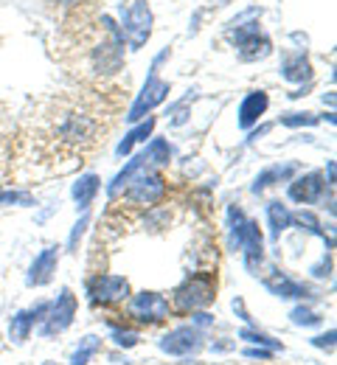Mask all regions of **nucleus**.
I'll list each match as a JSON object with an SVG mask.
<instances>
[{"label": "nucleus", "instance_id": "nucleus-1", "mask_svg": "<svg viewBox=\"0 0 337 365\" xmlns=\"http://www.w3.org/2000/svg\"><path fill=\"white\" fill-rule=\"evenodd\" d=\"M101 113L85 96H59L43 113V143L56 158H76L96 146Z\"/></svg>", "mask_w": 337, "mask_h": 365}, {"label": "nucleus", "instance_id": "nucleus-2", "mask_svg": "<svg viewBox=\"0 0 337 365\" xmlns=\"http://www.w3.org/2000/svg\"><path fill=\"white\" fill-rule=\"evenodd\" d=\"M228 220H231V239H234V245L244 253L247 270H259L261 267V259H264V242H261L259 225L253 220H247L239 208H231L228 211Z\"/></svg>", "mask_w": 337, "mask_h": 365}, {"label": "nucleus", "instance_id": "nucleus-3", "mask_svg": "<svg viewBox=\"0 0 337 365\" xmlns=\"http://www.w3.org/2000/svg\"><path fill=\"white\" fill-rule=\"evenodd\" d=\"M169 158H172L169 143H166V140H160V138H157V140H152L144 155H138L135 160H130V163L115 175V180L110 182V194L115 197L127 182L135 178V175H144V172H149V169H152V166H157V163H169Z\"/></svg>", "mask_w": 337, "mask_h": 365}, {"label": "nucleus", "instance_id": "nucleus-4", "mask_svg": "<svg viewBox=\"0 0 337 365\" xmlns=\"http://www.w3.org/2000/svg\"><path fill=\"white\" fill-rule=\"evenodd\" d=\"M217 295V284L211 275H192L175 289V309L177 312H197L208 307Z\"/></svg>", "mask_w": 337, "mask_h": 365}, {"label": "nucleus", "instance_id": "nucleus-5", "mask_svg": "<svg viewBox=\"0 0 337 365\" xmlns=\"http://www.w3.org/2000/svg\"><path fill=\"white\" fill-rule=\"evenodd\" d=\"M76 318V298H73V292L71 289H62L59 292V298L48 304V312H46V323H43V329H40V334L43 337H53V334H62L71 323Z\"/></svg>", "mask_w": 337, "mask_h": 365}, {"label": "nucleus", "instance_id": "nucleus-6", "mask_svg": "<svg viewBox=\"0 0 337 365\" xmlns=\"http://www.w3.org/2000/svg\"><path fill=\"white\" fill-rule=\"evenodd\" d=\"M152 34V11L144 0L133 3L124 14V37L133 48H141Z\"/></svg>", "mask_w": 337, "mask_h": 365}, {"label": "nucleus", "instance_id": "nucleus-7", "mask_svg": "<svg viewBox=\"0 0 337 365\" xmlns=\"http://www.w3.org/2000/svg\"><path fill=\"white\" fill-rule=\"evenodd\" d=\"M127 200L135 202V205H155L163 194H166V182L160 175H152V172H144V175H135L133 180L127 182Z\"/></svg>", "mask_w": 337, "mask_h": 365}, {"label": "nucleus", "instance_id": "nucleus-8", "mask_svg": "<svg viewBox=\"0 0 337 365\" xmlns=\"http://www.w3.org/2000/svg\"><path fill=\"white\" fill-rule=\"evenodd\" d=\"M88 295L93 304H118L130 295V284L121 275H96L88 281Z\"/></svg>", "mask_w": 337, "mask_h": 365}, {"label": "nucleus", "instance_id": "nucleus-9", "mask_svg": "<svg viewBox=\"0 0 337 365\" xmlns=\"http://www.w3.org/2000/svg\"><path fill=\"white\" fill-rule=\"evenodd\" d=\"M169 301L157 292H138L133 301H130V315L141 323H160V320L169 318Z\"/></svg>", "mask_w": 337, "mask_h": 365}, {"label": "nucleus", "instance_id": "nucleus-10", "mask_svg": "<svg viewBox=\"0 0 337 365\" xmlns=\"http://www.w3.org/2000/svg\"><path fill=\"white\" fill-rule=\"evenodd\" d=\"M166 93H169V85L157 79V62H155V68H152V73H149V79H146L144 91L135 98V104H133V110H130L127 118H130V121H141L149 110H155V107L166 98Z\"/></svg>", "mask_w": 337, "mask_h": 365}, {"label": "nucleus", "instance_id": "nucleus-11", "mask_svg": "<svg viewBox=\"0 0 337 365\" xmlns=\"http://www.w3.org/2000/svg\"><path fill=\"white\" fill-rule=\"evenodd\" d=\"M199 349V331L192 326H180L175 331H169L163 340H160V351L172 354V357H186Z\"/></svg>", "mask_w": 337, "mask_h": 365}, {"label": "nucleus", "instance_id": "nucleus-12", "mask_svg": "<svg viewBox=\"0 0 337 365\" xmlns=\"http://www.w3.org/2000/svg\"><path fill=\"white\" fill-rule=\"evenodd\" d=\"M321 194H323V178L318 172H309V175L289 182V200L292 202H304L306 205V202L321 200Z\"/></svg>", "mask_w": 337, "mask_h": 365}, {"label": "nucleus", "instance_id": "nucleus-13", "mask_svg": "<svg viewBox=\"0 0 337 365\" xmlns=\"http://www.w3.org/2000/svg\"><path fill=\"white\" fill-rule=\"evenodd\" d=\"M231 40L239 46L242 59H259V56H267L270 53V43L264 37H259L256 29H237L231 34Z\"/></svg>", "mask_w": 337, "mask_h": 365}, {"label": "nucleus", "instance_id": "nucleus-14", "mask_svg": "<svg viewBox=\"0 0 337 365\" xmlns=\"http://www.w3.org/2000/svg\"><path fill=\"white\" fill-rule=\"evenodd\" d=\"M46 312H48V304H40L37 309L17 312V315L11 318V323H9V337H11L14 343H26L28 334H31V329H34V323L46 318Z\"/></svg>", "mask_w": 337, "mask_h": 365}, {"label": "nucleus", "instance_id": "nucleus-15", "mask_svg": "<svg viewBox=\"0 0 337 365\" xmlns=\"http://www.w3.org/2000/svg\"><path fill=\"white\" fill-rule=\"evenodd\" d=\"M56 262H59V253H56V247H48V250H43L37 259H34V264H31V270H28V287H43V284H48L53 273H56Z\"/></svg>", "mask_w": 337, "mask_h": 365}, {"label": "nucleus", "instance_id": "nucleus-16", "mask_svg": "<svg viewBox=\"0 0 337 365\" xmlns=\"http://www.w3.org/2000/svg\"><path fill=\"white\" fill-rule=\"evenodd\" d=\"M261 281H264V287H267L273 295H279V298H301V295L306 292L301 284H295L292 278H287L279 267H267V273L261 275Z\"/></svg>", "mask_w": 337, "mask_h": 365}, {"label": "nucleus", "instance_id": "nucleus-17", "mask_svg": "<svg viewBox=\"0 0 337 365\" xmlns=\"http://www.w3.org/2000/svg\"><path fill=\"white\" fill-rule=\"evenodd\" d=\"M267 104H270V98H267V93L264 91H253L244 96V101H242L239 107V127H253L256 121H259V115H264V110H267Z\"/></svg>", "mask_w": 337, "mask_h": 365}, {"label": "nucleus", "instance_id": "nucleus-18", "mask_svg": "<svg viewBox=\"0 0 337 365\" xmlns=\"http://www.w3.org/2000/svg\"><path fill=\"white\" fill-rule=\"evenodd\" d=\"M281 73H284V79H287V82H306V79L312 76L309 62H306L304 56H289V59H284Z\"/></svg>", "mask_w": 337, "mask_h": 365}, {"label": "nucleus", "instance_id": "nucleus-19", "mask_svg": "<svg viewBox=\"0 0 337 365\" xmlns=\"http://www.w3.org/2000/svg\"><path fill=\"white\" fill-rule=\"evenodd\" d=\"M96 191H98V178L96 175H85L82 180L73 185V200H76L82 208H88V205L93 202Z\"/></svg>", "mask_w": 337, "mask_h": 365}, {"label": "nucleus", "instance_id": "nucleus-20", "mask_svg": "<svg viewBox=\"0 0 337 365\" xmlns=\"http://www.w3.org/2000/svg\"><path fill=\"white\" fill-rule=\"evenodd\" d=\"M267 220H270V228H273V236H276V239L281 236V230L292 225V214H289L281 202H270V205H267Z\"/></svg>", "mask_w": 337, "mask_h": 365}, {"label": "nucleus", "instance_id": "nucleus-21", "mask_svg": "<svg viewBox=\"0 0 337 365\" xmlns=\"http://www.w3.org/2000/svg\"><path fill=\"white\" fill-rule=\"evenodd\" d=\"M98 349H101V340H98V337H93V334H88V337L79 343V349L73 351L71 365H88V363H90V357L96 354Z\"/></svg>", "mask_w": 337, "mask_h": 365}, {"label": "nucleus", "instance_id": "nucleus-22", "mask_svg": "<svg viewBox=\"0 0 337 365\" xmlns=\"http://www.w3.org/2000/svg\"><path fill=\"white\" fill-rule=\"evenodd\" d=\"M152 130H155V118H146L141 127H135L130 135H127L124 140H121V143H118V155H127V152H130V149H133L138 140H144V138L149 135Z\"/></svg>", "mask_w": 337, "mask_h": 365}, {"label": "nucleus", "instance_id": "nucleus-23", "mask_svg": "<svg viewBox=\"0 0 337 365\" xmlns=\"http://www.w3.org/2000/svg\"><path fill=\"white\" fill-rule=\"evenodd\" d=\"M287 175H292V166H276V169H270V172H264V175L256 178L253 191L259 194V191H264L267 185H273V180H281V178H287Z\"/></svg>", "mask_w": 337, "mask_h": 365}, {"label": "nucleus", "instance_id": "nucleus-24", "mask_svg": "<svg viewBox=\"0 0 337 365\" xmlns=\"http://www.w3.org/2000/svg\"><path fill=\"white\" fill-rule=\"evenodd\" d=\"M242 340H250V343L267 346L270 351H279V349H281V343H276V340H270V337H264V334H256V331H242Z\"/></svg>", "mask_w": 337, "mask_h": 365}, {"label": "nucleus", "instance_id": "nucleus-25", "mask_svg": "<svg viewBox=\"0 0 337 365\" xmlns=\"http://www.w3.org/2000/svg\"><path fill=\"white\" fill-rule=\"evenodd\" d=\"M289 318L295 320L298 326H312V323H318V320H321L312 309H304V307H301V309H292V315H289Z\"/></svg>", "mask_w": 337, "mask_h": 365}, {"label": "nucleus", "instance_id": "nucleus-26", "mask_svg": "<svg viewBox=\"0 0 337 365\" xmlns=\"http://www.w3.org/2000/svg\"><path fill=\"white\" fill-rule=\"evenodd\" d=\"M113 337H115V343H118V346H124V349H133V346L138 343V334H135V331H121V329H113Z\"/></svg>", "mask_w": 337, "mask_h": 365}, {"label": "nucleus", "instance_id": "nucleus-27", "mask_svg": "<svg viewBox=\"0 0 337 365\" xmlns=\"http://www.w3.org/2000/svg\"><path fill=\"white\" fill-rule=\"evenodd\" d=\"M281 124H287V127H301V124H309V127H312V124H318V118H315V115H309V113H306V115L295 113V115H287V118H281Z\"/></svg>", "mask_w": 337, "mask_h": 365}, {"label": "nucleus", "instance_id": "nucleus-28", "mask_svg": "<svg viewBox=\"0 0 337 365\" xmlns=\"http://www.w3.org/2000/svg\"><path fill=\"white\" fill-rule=\"evenodd\" d=\"M318 349H335V331H329V334H323V337H315L312 340Z\"/></svg>", "mask_w": 337, "mask_h": 365}, {"label": "nucleus", "instance_id": "nucleus-29", "mask_svg": "<svg viewBox=\"0 0 337 365\" xmlns=\"http://www.w3.org/2000/svg\"><path fill=\"white\" fill-rule=\"evenodd\" d=\"M247 357H270V351H256V349H250Z\"/></svg>", "mask_w": 337, "mask_h": 365}, {"label": "nucleus", "instance_id": "nucleus-30", "mask_svg": "<svg viewBox=\"0 0 337 365\" xmlns=\"http://www.w3.org/2000/svg\"><path fill=\"white\" fill-rule=\"evenodd\" d=\"M56 3H62V6H76L79 0H56Z\"/></svg>", "mask_w": 337, "mask_h": 365}, {"label": "nucleus", "instance_id": "nucleus-31", "mask_svg": "<svg viewBox=\"0 0 337 365\" xmlns=\"http://www.w3.org/2000/svg\"><path fill=\"white\" fill-rule=\"evenodd\" d=\"M0 143H3V135H0Z\"/></svg>", "mask_w": 337, "mask_h": 365}, {"label": "nucleus", "instance_id": "nucleus-32", "mask_svg": "<svg viewBox=\"0 0 337 365\" xmlns=\"http://www.w3.org/2000/svg\"><path fill=\"white\" fill-rule=\"evenodd\" d=\"M46 365H51V363H46Z\"/></svg>", "mask_w": 337, "mask_h": 365}]
</instances>
